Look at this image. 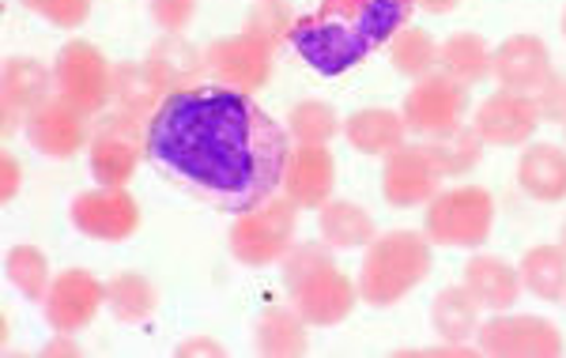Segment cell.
Here are the masks:
<instances>
[{"label": "cell", "mask_w": 566, "mask_h": 358, "mask_svg": "<svg viewBox=\"0 0 566 358\" xmlns=\"http://www.w3.org/2000/svg\"><path fill=\"white\" fill-rule=\"evenodd\" d=\"M287 136L253 95L197 84L159 103L144 136V159L186 197L223 215H242L283 186Z\"/></svg>", "instance_id": "obj_1"}, {"label": "cell", "mask_w": 566, "mask_h": 358, "mask_svg": "<svg viewBox=\"0 0 566 358\" xmlns=\"http://www.w3.org/2000/svg\"><path fill=\"white\" fill-rule=\"evenodd\" d=\"M416 0H322L298 15L287 45L317 76H344L397 39L416 15Z\"/></svg>", "instance_id": "obj_2"}, {"label": "cell", "mask_w": 566, "mask_h": 358, "mask_svg": "<svg viewBox=\"0 0 566 358\" xmlns=\"http://www.w3.org/2000/svg\"><path fill=\"white\" fill-rule=\"evenodd\" d=\"M283 287L306 325L328 328L352 317L359 298V283L348 280V272L336 268L325 242H295L283 256Z\"/></svg>", "instance_id": "obj_3"}, {"label": "cell", "mask_w": 566, "mask_h": 358, "mask_svg": "<svg viewBox=\"0 0 566 358\" xmlns=\"http://www.w3.org/2000/svg\"><path fill=\"white\" fill-rule=\"evenodd\" d=\"M431 238L416 231H389L367 245L359 268V298L374 309L405 302L431 275Z\"/></svg>", "instance_id": "obj_4"}, {"label": "cell", "mask_w": 566, "mask_h": 358, "mask_svg": "<svg viewBox=\"0 0 566 358\" xmlns=\"http://www.w3.org/2000/svg\"><path fill=\"white\" fill-rule=\"evenodd\" d=\"M295 227H298V204L291 197H269L264 204L234 215L227 245L231 256L245 268H264L287 256L295 245Z\"/></svg>", "instance_id": "obj_5"}, {"label": "cell", "mask_w": 566, "mask_h": 358, "mask_svg": "<svg viewBox=\"0 0 566 358\" xmlns=\"http://www.w3.org/2000/svg\"><path fill=\"white\" fill-rule=\"evenodd\" d=\"M491 227H495V197L483 186L446 189L423 211V234L450 250H476L491 238Z\"/></svg>", "instance_id": "obj_6"}, {"label": "cell", "mask_w": 566, "mask_h": 358, "mask_svg": "<svg viewBox=\"0 0 566 358\" xmlns=\"http://www.w3.org/2000/svg\"><path fill=\"white\" fill-rule=\"evenodd\" d=\"M144 136H148V122L140 117H129L122 109L98 117L87 148L91 178L98 186H129L144 159Z\"/></svg>", "instance_id": "obj_7"}, {"label": "cell", "mask_w": 566, "mask_h": 358, "mask_svg": "<svg viewBox=\"0 0 566 358\" xmlns=\"http://www.w3.org/2000/svg\"><path fill=\"white\" fill-rule=\"evenodd\" d=\"M53 84L65 103L80 106L84 114L98 117L109 106V84H114V64L98 45L84 39H72L61 45L57 61H53Z\"/></svg>", "instance_id": "obj_8"}, {"label": "cell", "mask_w": 566, "mask_h": 358, "mask_svg": "<svg viewBox=\"0 0 566 358\" xmlns=\"http://www.w3.org/2000/svg\"><path fill=\"white\" fill-rule=\"evenodd\" d=\"M400 114H405L408 133L434 140V136H446L458 125H464V114H469V87L458 84L453 76H446L442 69H434L431 76L416 80L412 91L405 95Z\"/></svg>", "instance_id": "obj_9"}, {"label": "cell", "mask_w": 566, "mask_h": 358, "mask_svg": "<svg viewBox=\"0 0 566 358\" xmlns=\"http://www.w3.org/2000/svg\"><path fill=\"white\" fill-rule=\"evenodd\" d=\"M69 219L84 238L117 245V242H129V238L140 231L144 211L125 186H95V189H84L80 197H72Z\"/></svg>", "instance_id": "obj_10"}, {"label": "cell", "mask_w": 566, "mask_h": 358, "mask_svg": "<svg viewBox=\"0 0 566 358\" xmlns=\"http://www.w3.org/2000/svg\"><path fill=\"white\" fill-rule=\"evenodd\" d=\"M208 61V76L223 87L234 91H261L272 80V64H276V45L253 31H239L227 34V39H216L205 50Z\"/></svg>", "instance_id": "obj_11"}, {"label": "cell", "mask_w": 566, "mask_h": 358, "mask_svg": "<svg viewBox=\"0 0 566 358\" xmlns=\"http://www.w3.org/2000/svg\"><path fill=\"white\" fill-rule=\"evenodd\" d=\"M476 347L495 358H555L563 355V333L544 317L502 309L476 328Z\"/></svg>", "instance_id": "obj_12"}, {"label": "cell", "mask_w": 566, "mask_h": 358, "mask_svg": "<svg viewBox=\"0 0 566 358\" xmlns=\"http://www.w3.org/2000/svg\"><path fill=\"white\" fill-rule=\"evenodd\" d=\"M106 306V283L87 268H65L53 275L50 295L42 298V317L53 333H84Z\"/></svg>", "instance_id": "obj_13"}, {"label": "cell", "mask_w": 566, "mask_h": 358, "mask_svg": "<svg viewBox=\"0 0 566 358\" xmlns=\"http://www.w3.org/2000/svg\"><path fill=\"white\" fill-rule=\"evenodd\" d=\"M27 140L34 144V151L50 155V159H76L80 151L91 148V133H95V117L84 114L80 106L65 103L61 95H53L50 103H42L27 117Z\"/></svg>", "instance_id": "obj_14"}, {"label": "cell", "mask_w": 566, "mask_h": 358, "mask_svg": "<svg viewBox=\"0 0 566 358\" xmlns=\"http://www.w3.org/2000/svg\"><path fill=\"white\" fill-rule=\"evenodd\" d=\"M53 95H57L53 72L39 57H8L0 69V136L8 140Z\"/></svg>", "instance_id": "obj_15"}, {"label": "cell", "mask_w": 566, "mask_h": 358, "mask_svg": "<svg viewBox=\"0 0 566 358\" xmlns=\"http://www.w3.org/2000/svg\"><path fill=\"white\" fill-rule=\"evenodd\" d=\"M536 125H544L536 98L525 95V91L506 87L483 98L476 117H472V128H476L488 148H525L536 136Z\"/></svg>", "instance_id": "obj_16"}, {"label": "cell", "mask_w": 566, "mask_h": 358, "mask_svg": "<svg viewBox=\"0 0 566 358\" xmlns=\"http://www.w3.org/2000/svg\"><path fill=\"white\" fill-rule=\"evenodd\" d=\"M442 186V170L434 167L427 144H400L397 151L386 155L381 167V197L392 208H416L431 204Z\"/></svg>", "instance_id": "obj_17"}, {"label": "cell", "mask_w": 566, "mask_h": 358, "mask_svg": "<svg viewBox=\"0 0 566 358\" xmlns=\"http://www.w3.org/2000/svg\"><path fill=\"white\" fill-rule=\"evenodd\" d=\"M336 186V159L328 144H298L287 155V170H283V197H291L298 208H322L333 200Z\"/></svg>", "instance_id": "obj_18"}, {"label": "cell", "mask_w": 566, "mask_h": 358, "mask_svg": "<svg viewBox=\"0 0 566 358\" xmlns=\"http://www.w3.org/2000/svg\"><path fill=\"white\" fill-rule=\"evenodd\" d=\"M547 72H552V53H547L544 39H536V34H510V39L491 53V76L506 91H525V95H533L547 80Z\"/></svg>", "instance_id": "obj_19"}, {"label": "cell", "mask_w": 566, "mask_h": 358, "mask_svg": "<svg viewBox=\"0 0 566 358\" xmlns=\"http://www.w3.org/2000/svg\"><path fill=\"white\" fill-rule=\"evenodd\" d=\"M144 69H148L151 84L159 87L163 95H175V91L205 84L208 61L186 34H163L148 50V57H144Z\"/></svg>", "instance_id": "obj_20"}, {"label": "cell", "mask_w": 566, "mask_h": 358, "mask_svg": "<svg viewBox=\"0 0 566 358\" xmlns=\"http://www.w3.org/2000/svg\"><path fill=\"white\" fill-rule=\"evenodd\" d=\"M517 186L541 204L566 200V148L547 140L525 144L522 159H517Z\"/></svg>", "instance_id": "obj_21"}, {"label": "cell", "mask_w": 566, "mask_h": 358, "mask_svg": "<svg viewBox=\"0 0 566 358\" xmlns=\"http://www.w3.org/2000/svg\"><path fill=\"white\" fill-rule=\"evenodd\" d=\"M461 283L469 287V295L476 298L483 309H495V314L510 309L517 302V295H522V272L510 261L491 256V253L472 256L461 268Z\"/></svg>", "instance_id": "obj_22"}, {"label": "cell", "mask_w": 566, "mask_h": 358, "mask_svg": "<svg viewBox=\"0 0 566 358\" xmlns=\"http://www.w3.org/2000/svg\"><path fill=\"white\" fill-rule=\"evenodd\" d=\"M306 317L295 306H269L253 328V347L264 358H298L310 351Z\"/></svg>", "instance_id": "obj_23"}, {"label": "cell", "mask_w": 566, "mask_h": 358, "mask_svg": "<svg viewBox=\"0 0 566 358\" xmlns=\"http://www.w3.org/2000/svg\"><path fill=\"white\" fill-rule=\"evenodd\" d=\"M344 136H348L352 148L363 155H389L408 140V125H405V114L367 106V109H355L348 122H344Z\"/></svg>", "instance_id": "obj_24"}, {"label": "cell", "mask_w": 566, "mask_h": 358, "mask_svg": "<svg viewBox=\"0 0 566 358\" xmlns=\"http://www.w3.org/2000/svg\"><path fill=\"white\" fill-rule=\"evenodd\" d=\"M317 211H322L317 215V231H322L328 250H367L374 238H378L370 211L355 204V200H328Z\"/></svg>", "instance_id": "obj_25"}, {"label": "cell", "mask_w": 566, "mask_h": 358, "mask_svg": "<svg viewBox=\"0 0 566 358\" xmlns=\"http://www.w3.org/2000/svg\"><path fill=\"white\" fill-rule=\"evenodd\" d=\"M163 98L167 95L151 84L144 64H136V61L114 64V84H109V103H114V109H122V114H129V117H140V122H151V114L159 109Z\"/></svg>", "instance_id": "obj_26"}, {"label": "cell", "mask_w": 566, "mask_h": 358, "mask_svg": "<svg viewBox=\"0 0 566 358\" xmlns=\"http://www.w3.org/2000/svg\"><path fill=\"white\" fill-rule=\"evenodd\" d=\"M491 45L480 39V34H453V39H446L438 45V69L446 72V76H453L458 84L472 87V84H483V80L491 76Z\"/></svg>", "instance_id": "obj_27"}, {"label": "cell", "mask_w": 566, "mask_h": 358, "mask_svg": "<svg viewBox=\"0 0 566 358\" xmlns=\"http://www.w3.org/2000/svg\"><path fill=\"white\" fill-rule=\"evenodd\" d=\"M517 272H522V287L533 291L536 298L544 302H559L566 298V250L563 245H533L522 264H517Z\"/></svg>", "instance_id": "obj_28"}, {"label": "cell", "mask_w": 566, "mask_h": 358, "mask_svg": "<svg viewBox=\"0 0 566 358\" xmlns=\"http://www.w3.org/2000/svg\"><path fill=\"white\" fill-rule=\"evenodd\" d=\"M431 325L434 333L450 344H464V339L476 336L480 328V302L469 295V287H446L438 291L431 302Z\"/></svg>", "instance_id": "obj_29"}, {"label": "cell", "mask_w": 566, "mask_h": 358, "mask_svg": "<svg viewBox=\"0 0 566 358\" xmlns=\"http://www.w3.org/2000/svg\"><path fill=\"white\" fill-rule=\"evenodd\" d=\"M483 148H488V144L480 140V133L472 128V122L458 125L453 133H446V136L427 140V151H431L434 167L442 170V178H464V173H472L480 167Z\"/></svg>", "instance_id": "obj_30"}, {"label": "cell", "mask_w": 566, "mask_h": 358, "mask_svg": "<svg viewBox=\"0 0 566 358\" xmlns=\"http://www.w3.org/2000/svg\"><path fill=\"white\" fill-rule=\"evenodd\" d=\"M106 306L109 314L125 325H136V320H148L159 306V291L148 275L140 272H117L114 280H106Z\"/></svg>", "instance_id": "obj_31"}, {"label": "cell", "mask_w": 566, "mask_h": 358, "mask_svg": "<svg viewBox=\"0 0 566 358\" xmlns=\"http://www.w3.org/2000/svg\"><path fill=\"white\" fill-rule=\"evenodd\" d=\"M4 272H8V283H12L27 302H42L50 295V283H53L50 256H45L39 245H31V242L12 245V250L4 253Z\"/></svg>", "instance_id": "obj_32"}, {"label": "cell", "mask_w": 566, "mask_h": 358, "mask_svg": "<svg viewBox=\"0 0 566 358\" xmlns=\"http://www.w3.org/2000/svg\"><path fill=\"white\" fill-rule=\"evenodd\" d=\"M386 50H389L392 69L408 80H423L438 69V42L431 39V31H423V27L408 23L405 31H397V39H392Z\"/></svg>", "instance_id": "obj_33"}, {"label": "cell", "mask_w": 566, "mask_h": 358, "mask_svg": "<svg viewBox=\"0 0 566 358\" xmlns=\"http://www.w3.org/2000/svg\"><path fill=\"white\" fill-rule=\"evenodd\" d=\"M287 133L298 144H328L336 133H344V122L322 98H303L287 109Z\"/></svg>", "instance_id": "obj_34"}, {"label": "cell", "mask_w": 566, "mask_h": 358, "mask_svg": "<svg viewBox=\"0 0 566 358\" xmlns=\"http://www.w3.org/2000/svg\"><path fill=\"white\" fill-rule=\"evenodd\" d=\"M291 27H295V15H291V8L283 4V0H258V4L250 8V15H245L242 31H253L276 45V42H287Z\"/></svg>", "instance_id": "obj_35"}, {"label": "cell", "mask_w": 566, "mask_h": 358, "mask_svg": "<svg viewBox=\"0 0 566 358\" xmlns=\"http://www.w3.org/2000/svg\"><path fill=\"white\" fill-rule=\"evenodd\" d=\"M20 4L61 31H76L91 20V0H20Z\"/></svg>", "instance_id": "obj_36"}, {"label": "cell", "mask_w": 566, "mask_h": 358, "mask_svg": "<svg viewBox=\"0 0 566 358\" xmlns=\"http://www.w3.org/2000/svg\"><path fill=\"white\" fill-rule=\"evenodd\" d=\"M536 109H541V122L566 125V76L563 72H547V80L533 91Z\"/></svg>", "instance_id": "obj_37"}, {"label": "cell", "mask_w": 566, "mask_h": 358, "mask_svg": "<svg viewBox=\"0 0 566 358\" xmlns=\"http://www.w3.org/2000/svg\"><path fill=\"white\" fill-rule=\"evenodd\" d=\"M148 12L167 34H181L197 15V0H148Z\"/></svg>", "instance_id": "obj_38"}, {"label": "cell", "mask_w": 566, "mask_h": 358, "mask_svg": "<svg viewBox=\"0 0 566 358\" xmlns=\"http://www.w3.org/2000/svg\"><path fill=\"white\" fill-rule=\"evenodd\" d=\"M20 189H23V162L12 151H4L0 155V200L12 204L20 197Z\"/></svg>", "instance_id": "obj_39"}, {"label": "cell", "mask_w": 566, "mask_h": 358, "mask_svg": "<svg viewBox=\"0 0 566 358\" xmlns=\"http://www.w3.org/2000/svg\"><path fill=\"white\" fill-rule=\"evenodd\" d=\"M42 355L45 358H76V355H84V347L72 339V333H57L50 339V344L42 347Z\"/></svg>", "instance_id": "obj_40"}, {"label": "cell", "mask_w": 566, "mask_h": 358, "mask_svg": "<svg viewBox=\"0 0 566 358\" xmlns=\"http://www.w3.org/2000/svg\"><path fill=\"white\" fill-rule=\"evenodd\" d=\"M178 355L181 358H189V355H212V358H219V355H223V344H216V339H208V336H193V339H186V344L178 347Z\"/></svg>", "instance_id": "obj_41"}, {"label": "cell", "mask_w": 566, "mask_h": 358, "mask_svg": "<svg viewBox=\"0 0 566 358\" xmlns=\"http://www.w3.org/2000/svg\"><path fill=\"white\" fill-rule=\"evenodd\" d=\"M423 12H431V15H446V12H453V8L461 4V0H416Z\"/></svg>", "instance_id": "obj_42"}, {"label": "cell", "mask_w": 566, "mask_h": 358, "mask_svg": "<svg viewBox=\"0 0 566 358\" xmlns=\"http://www.w3.org/2000/svg\"><path fill=\"white\" fill-rule=\"evenodd\" d=\"M559 245H563V250H566V223H563V231H559Z\"/></svg>", "instance_id": "obj_43"}, {"label": "cell", "mask_w": 566, "mask_h": 358, "mask_svg": "<svg viewBox=\"0 0 566 358\" xmlns=\"http://www.w3.org/2000/svg\"><path fill=\"white\" fill-rule=\"evenodd\" d=\"M563 39H566V8H563Z\"/></svg>", "instance_id": "obj_44"}]
</instances>
